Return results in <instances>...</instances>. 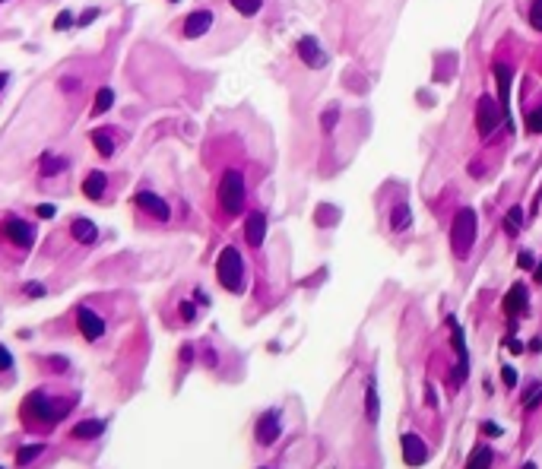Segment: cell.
Segmentation results:
<instances>
[{
  "label": "cell",
  "instance_id": "ba28073f",
  "mask_svg": "<svg viewBox=\"0 0 542 469\" xmlns=\"http://www.w3.org/2000/svg\"><path fill=\"white\" fill-rule=\"evenodd\" d=\"M89 136H92V146H96L102 162H111V159L118 156V149L127 143V134H124L120 127H98Z\"/></svg>",
  "mask_w": 542,
  "mask_h": 469
},
{
  "label": "cell",
  "instance_id": "83f0119b",
  "mask_svg": "<svg viewBox=\"0 0 542 469\" xmlns=\"http://www.w3.org/2000/svg\"><path fill=\"white\" fill-rule=\"evenodd\" d=\"M194 317H197V308L190 305V301H184V305H181V321H184V324H194Z\"/></svg>",
  "mask_w": 542,
  "mask_h": 469
},
{
  "label": "cell",
  "instance_id": "4fadbf2b",
  "mask_svg": "<svg viewBox=\"0 0 542 469\" xmlns=\"http://www.w3.org/2000/svg\"><path fill=\"white\" fill-rule=\"evenodd\" d=\"M505 314L511 317V321H517V317H527L530 314V292L523 283L511 285L505 295Z\"/></svg>",
  "mask_w": 542,
  "mask_h": 469
},
{
  "label": "cell",
  "instance_id": "6da1fadb",
  "mask_svg": "<svg viewBox=\"0 0 542 469\" xmlns=\"http://www.w3.org/2000/svg\"><path fill=\"white\" fill-rule=\"evenodd\" d=\"M200 162L210 172L213 209L222 222H235L248 209L257 172H267L270 165L257 152V136L238 118H228V127H222V118L213 121Z\"/></svg>",
  "mask_w": 542,
  "mask_h": 469
},
{
  "label": "cell",
  "instance_id": "7402d4cb",
  "mask_svg": "<svg viewBox=\"0 0 542 469\" xmlns=\"http://www.w3.org/2000/svg\"><path fill=\"white\" fill-rule=\"evenodd\" d=\"M527 130L530 134H542V102L527 112Z\"/></svg>",
  "mask_w": 542,
  "mask_h": 469
},
{
  "label": "cell",
  "instance_id": "484cf974",
  "mask_svg": "<svg viewBox=\"0 0 542 469\" xmlns=\"http://www.w3.org/2000/svg\"><path fill=\"white\" fill-rule=\"evenodd\" d=\"M520 222H523V209L514 206L511 213H507V231H511V235H517V225Z\"/></svg>",
  "mask_w": 542,
  "mask_h": 469
},
{
  "label": "cell",
  "instance_id": "44dd1931",
  "mask_svg": "<svg viewBox=\"0 0 542 469\" xmlns=\"http://www.w3.org/2000/svg\"><path fill=\"white\" fill-rule=\"evenodd\" d=\"M365 412H368V422H377V416H381V406H377L374 380H368V390H365Z\"/></svg>",
  "mask_w": 542,
  "mask_h": 469
},
{
  "label": "cell",
  "instance_id": "d6a6232c",
  "mask_svg": "<svg viewBox=\"0 0 542 469\" xmlns=\"http://www.w3.org/2000/svg\"><path fill=\"white\" fill-rule=\"evenodd\" d=\"M181 362H184V365H190V362H194V346H181Z\"/></svg>",
  "mask_w": 542,
  "mask_h": 469
},
{
  "label": "cell",
  "instance_id": "74e56055",
  "mask_svg": "<svg viewBox=\"0 0 542 469\" xmlns=\"http://www.w3.org/2000/svg\"><path fill=\"white\" fill-rule=\"evenodd\" d=\"M3 86H7V73H0V89H3Z\"/></svg>",
  "mask_w": 542,
  "mask_h": 469
},
{
  "label": "cell",
  "instance_id": "1f68e13d",
  "mask_svg": "<svg viewBox=\"0 0 542 469\" xmlns=\"http://www.w3.org/2000/svg\"><path fill=\"white\" fill-rule=\"evenodd\" d=\"M26 295H32V298H42V295H45V285L29 283V285H26Z\"/></svg>",
  "mask_w": 542,
  "mask_h": 469
},
{
  "label": "cell",
  "instance_id": "8fae6325",
  "mask_svg": "<svg viewBox=\"0 0 542 469\" xmlns=\"http://www.w3.org/2000/svg\"><path fill=\"white\" fill-rule=\"evenodd\" d=\"M254 434H257V444H264V447L276 444L279 434H282V416H279V409H267L264 416L257 418Z\"/></svg>",
  "mask_w": 542,
  "mask_h": 469
},
{
  "label": "cell",
  "instance_id": "ab89813d",
  "mask_svg": "<svg viewBox=\"0 0 542 469\" xmlns=\"http://www.w3.org/2000/svg\"><path fill=\"white\" fill-rule=\"evenodd\" d=\"M0 469H3V466H0Z\"/></svg>",
  "mask_w": 542,
  "mask_h": 469
},
{
  "label": "cell",
  "instance_id": "ac0fdd59",
  "mask_svg": "<svg viewBox=\"0 0 542 469\" xmlns=\"http://www.w3.org/2000/svg\"><path fill=\"white\" fill-rule=\"evenodd\" d=\"M409 225H413V213H409L406 203H397V206L390 209V229L393 231H406Z\"/></svg>",
  "mask_w": 542,
  "mask_h": 469
},
{
  "label": "cell",
  "instance_id": "60d3db41",
  "mask_svg": "<svg viewBox=\"0 0 542 469\" xmlns=\"http://www.w3.org/2000/svg\"><path fill=\"white\" fill-rule=\"evenodd\" d=\"M264 469H267V466H264Z\"/></svg>",
  "mask_w": 542,
  "mask_h": 469
},
{
  "label": "cell",
  "instance_id": "9a60e30c",
  "mask_svg": "<svg viewBox=\"0 0 542 469\" xmlns=\"http://www.w3.org/2000/svg\"><path fill=\"white\" fill-rule=\"evenodd\" d=\"M264 235H267V216L260 209H251L248 222H244V238H248L251 247H260L264 245Z\"/></svg>",
  "mask_w": 542,
  "mask_h": 469
},
{
  "label": "cell",
  "instance_id": "d4e9b609",
  "mask_svg": "<svg viewBox=\"0 0 542 469\" xmlns=\"http://www.w3.org/2000/svg\"><path fill=\"white\" fill-rule=\"evenodd\" d=\"M108 105H111V89H108V86H102V92L96 96V105H92V114L108 112Z\"/></svg>",
  "mask_w": 542,
  "mask_h": 469
},
{
  "label": "cell",
  "instance_id": "f546056e",
  "mask_svg": "<svg viewBox=\"0 0 542 469\" xmlns=\"http://www.w3.org/2000/svg\"><path fill=\"white\" fill-rule=\"evenodd\" d=\"M501 378H505L507 387H517V371L514 368H501Z\"/></svg>",
  "mask_w": 542,
  "mask_h": 469
},
{
  "label": "cell",
  "instance_id": "603a6c76",
  "mask_svg": "<svg viewBox=\"0 0 542 469\" xmlns=\"http://www.w3.org/2000/svg\"><path fill=\"white\" fill-rule=\"evenodd\" d=\"M228 3H232V7L238 10L241 16H254L257 10L264 7V0H228Z\"/></svg>",
  "mask_w": 542,
  "mask_h": 469
},
{
  "label": "cell",
  "instance_id": "7c38bea8",
  "mask_svg": "<svg viewBox=\"0 0 542 469\" xmlns=\"http://www.w3.org/2000/svg\"><path fill=\"white\" fill-rule=\"evenodd\" d=\"M498 121H501V105H495L491 96H482L479 105H476V127H479V134L489 136L498 127Z\"/></svg>",
  "mask_w": 542,
  "mask_h": 469
},
{
  "label": "cell",
  "instance_id": "4316f807",
  "mask_svg": "<svg viewBox=\"0 0 542 469\" xmlns=\"http://www.w3.org/2000/svg\"><path fill=\"white\" fill-rule=\"evenodd\" d=\"M539 400H542V384H536V387L527 393V409H536V406H539Z\"/></svg>",
  "mask_w": 542,
  "mask_h": 469
},
{
  "label": "cell",
  "instance_id": "cb8c5ba5",
  "mask_svg": "<svg viewBox=\"0 0 542 469\" xmlns=\"http://www.w3.org/2000/svg\"><path fill=\"white\" fill-rule=\"evenodd\" d=\"M527 19H530V26H533L536 32H542V0H533V3H530Z\"/></svg>",
  "mask_w": 542,
  "mask_h": 469
},
{
  "label": "cell",
  "instance_id": "836d02e7",
  "mask_svg": "<svg viewBox=\"0 0 542 469\" xmlns=\"http://www.w3.org/2000/svg\"><path fill=\"white\" fill-rule=\"evenodd\" d=\"M204 362H206V368H216V362H219L216 352H213L210 346H204Z\"/></svg>",
  "mask_w": 542,
  "mask_h": 469
},
{
  "label": "cell",
  "instance_id": "e0dca14e",
  "mask_svg": "<svg viewBox=\"0 0 542 469\" xmlns=\"http://www.w3.org/2000/svg\"><path fill=\"white\" fill-rule=\"evenodd\" d=\"M105 434V422L102 418H83L70 428V438L73 441H92V438H102Z\"/></svg>",
  "mask_w": 542,
  "mask_h": 469
},
{
  "label": "cell",
  "instance_id": "8d00e7d4",
  "mask_svg": "<svg viewBox=\"0 0 542 469\" xmlns=\"http://www.w3.org/2000/svg\"><path fill=\"white\" fill-rule=\"evenodd\" d=\"M533 276H536V283L542 285V260H539V267H536V273H533Z\"/></svg>",
  "mask_w": 542,
  "mask_h": 469
},
{
  "label": "cell",
  "instance_id": "ffe728a7",
  "mask_svg": "<svg viewBox=\"0 0 542 469\" xmlns=\"http://www.w3.org/2000/svg\"><path fill=\"white\" fill-rule=\"evenodd\" d=\"M42 450H45V444H26L16 450V466H29L35 457H42Z\"/></svg>",
  "mask_w": 542,
  "mask_h": 469
},
{
  "label": "cell",
  "instance_id": "5bb4252c",
  "mask_svg": "<svg viewBox=\"0 0 542 469\" xmlns=\"http://www.w3.org/2000/svg\"><path fill=\"white\" fill-rule=\"evenodd\" d=\"M403 460H406V466L428 463V444L419 434H403Z\"/></svg>",
  "mask_w": 542,
  "mask_h": 469
},
{
  "label": "cell",
  "instance_id": "3957f363",
  "mask_svg": "<svg viewBox=\"0 0 542 469\" xmlns=\"http://www.w3.org/2000/svg\"><path fill=\"white\" fill-rule=\"evenodd\" d=\"M248 269H244V260H241V251L238 247H222L219 251V257H216V279H219V285L226 292H244V283H248Z\"/></svg>",
  "mask_w": 542,
  "mask_h": 469
},
{
  "label": "cell",
  "instance_id": "7a4b0ae2",
  "mask_svg": "<svg viewBox=\"0 0 542 469\" xmlns=\"http://www.w3.org/2000/svg\"><path fill=\"white\" fill-rule=\"evenodd\" d=\"M70 406H73V400L57 402V396H51L48 390H32V393L26 396L19 416H23V422H29L32 428H54V425L70 412Z\"/></svg>",
  "mask_w": 542,
  "mask_h": 469
},
{
  "label": "cell",
  "instance_id": "277c9868",
  "mask_svg": "<svg viewBox=\"0 0 542 469\" xmlns=\"http://www.w3.org/2000/svg\"><path fill=\"white\" fill-rule=\"evenodd\" d=\"M134 206H136V213H140L143 219H150L152 225H168V222H172V216H174L172 203L159 194L152 184H140V187H136Z\"/></svg>",
  "mask_w": 542,
  "mask_h": 469
},
{
  "label": "cell",
  "instance_id": "5b68a950",
  "mask_svg": "<svg viewBox=\"0 0 542 469\" xmlns=\"http://www.w3.org/2000/svg\"><path fill=\"white\" fill-rule=\"evenodd\" d=\"M0 245H7L16 254H29V247L35 245V222L23 216H7L0 222Z\"/></svg>",
  "mask_w": 542,
  "mask_h": 469
},
{
  "label": "cell",
  "instance_id": "2e32d148",
  "mask_svg": "<svg viewBox=\"0 0 542 469\" xmlns=\"http://www.w3.org/2000/svg\"><path fill=\"white\" fill-rule=\"evenodd\" d=\"M298 57L305 60V64H308L311 70H317V67H324V64H327V54H324V48L317 45V42H314V38H311V35H305V38H301V42H298Z\"/></svg>",
  "mask_w": 542,
  "mask_h": 469
},
{
  "label": "cell",
  "instance_id": "d590c367",
  "mask_svg": "<svg viewBox=\"0 0 542 469\" xmlns=\"http://www.w3.org/2000/svg\"><path fill=\"white\" fill-rule=\"evenodd\" d=\"M482 432H485V434H495V438H498V434H501V425H495V422H482Z\"/></svg>",
  "mask_w": 542,
  "mask_h": 469
},
{
  "label": "cell",
  "instance_id": "30bf717a",
  "mask_svg": "<svg viewBox=\"0 0 542 469\" xmlns=\"http://www.w3.org/2000/svg\"><path fill=\"white\" fill-rule=\"evenodd\" d=\"M76 327L83 333L86 343H96L105 336V321H102V314H96L89 305H80L76 308Z\"/></svg>",
  "mask_w": 542,
  "mask_h": 469
},
{
  "label": "cell",
  "instance_id": "8992f818",
  "mask_svg": "<svg viewBox=\"0 0 542 469\" xmlns=\"http://www.w3.org/2000/svg\"><path fill=\"white\" fill-rule=\"evenodd\" d=\"M476 245V213L473 209H460L457 216H453V225H451V247H453V257H469Z\"/></svg>",
  "mask_w": 542,
  "mask_h": 469
},
{
  "label": "cell",
  "instance_id": "d6986e66",
  "mask_svg": "<svg viewBox=\"0 0 542 469\" xmlns=\"http://www.w3.org/2000/svg\"><path fill=\"white\" fill-rule=\"evenodd\" d=\"M491 460H495V454H491V450H489L485 444H479V447L473 450V454H469L467 469H489V466H491Z\"/></svg>",
  "mask_w": 542,
  "mask_h": 469
},
{
  "label": "cell",
  "instance_id": "f35d334b",
  "mask_svg": "<svg viewBox=\"0 0 542 469\" xmlns=\"http://www.w3.org/2000/svg\"><path fill=\"white\" fill-rule=\"evenodd\" d=\"M520 469H536V463H527V466H520Z\"/></svg>",
  "mask_w": 542,
  "mask_h": 469
},
{
  "label": "cell",
  "instance_id": "f1b7e54d",
  "mask_svg": "<svg viewBox=\"0 0 542 469\" xmlns=\"http://www.w3.org/2000/svg\"><path fill=\"white\" fill-rule=\"evenodd\" d=\"M10 368H13V355L7 346H0V371H10Z\"/></svg>",
  "mask_w": 542,
  "mask_h": 469
},
{
  "label": "cell",
  "instance_id": "4dcf8cb0",
  "mask_svg": "<svg viewBox=\"0 0 542 469\" xmlns=\"http://www.w3.org/2000/svg\"><path fill=\"white\" fill-rule=\"evenodd\" d=\"M54 213H57L54 203H42V206H38V216H42V219H54Z\"/></svg>",
  "mask_w": 542,
  "mask_h": 469
},
{
  "label": "cell",
  "instance_id": "e575fe53",
  "mask_svg": "<svg viewBox=\"0 0 542 469\" xmlns=\"http://www.w3.org/2000/svg\"><path fill=\"white\" fill-rule=\"evenodd\" d=\"M520 267H523V269H533L536 267V263H533V254H530V251L520 254Z\"/></svg>",
  "mask_w": 542,
  "mask_h": 469
},
{
  "label": "cell",
  "instance_id": "52a82bcc",
  "mask_svg": "<svg viewBox=\"0 0 542 469\" xmlns=\"http://www.w3.org/2000/svg\"><path fill=\"white\" fill-rule=\"evenodd\" d=\"M80 191H83V197L92 200V203H108L111 194H114V178L105 172V168H92V172H86Z\"/></svg>",
  "mask_w": 542,
  "mask_h": 469
},
{
  "label": "cell",
  "instance_id": "9c48e42d",
  "mask_svg": "<svg viewBox=\"0 0 542 469\" xmlns=\"http://www.w3.org/2000/svg\"><path fill=\"white\" fill-rule=\"evenodd\" d=\"M210 26H213V10L210 7H197L174 26V32H178L181 38H200V35L210 32Z\"/></svg>",
  "mask_w": 542,
  "mask_h": 469
}]
</instances>
